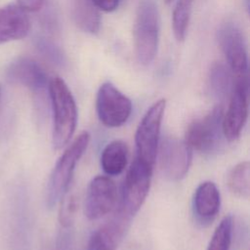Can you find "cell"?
I'll list each match as a JSON object with an SVG mask.
<instances>
[{
    "mask_svg": "<svg viewBox=\"0 0 250 250\" xmlns=\"http://www.w3.org/2000/svg\"><path fill=\"white\" fill-rule=\"evenodd\" d=\"M172 1H173V0H165L166 3H170V2H172Z\"/></svg>",
    "mask_w": 250,
    "mask_h": 250,
    "instance_id": "26",
    "label": "cell"
},
{
    "mask_svg": "<svg viewBox=\"0 0 250 250\" xmlns=\"http://www.w3.org/2000/svg\"><path fill=\"white\" fill-rule=\"evenodd\" d=\"M223 107L217 105L206 115L189 124L185 141L191 149L202 153H210L218 147L223 134Z\"/></svg>",
    "mask_w": 250,
    "mask_h": 250,
    "instance_id": "5",
    "label": "cell"
},
{
    "mask_svg": "<svg viewBox=\"0 0 250 250\" xmlns=\"http://www.w3.org/2000/svg\"><path fill=\"white\" fill-rule=\"evenodd\" d=\"M117 200L115 183L107 176H97L90 182L84 200V214L89 220H98L109 213Z\"/></svg>",
    "mask_w": 250,
    "mask_h": 250,
    "instance_id": "10",
    "label": "cell"
},
{
    "mask_svg": "<svg viewBox=\"0 0 250 250\" xmlns=\"http://www.w3.org/2000/svg\"><path fill=\"white\" fill-rule=\"evenodd\" d=\"M165 106V100L155 102L143 116L135 134L136 157L151 167H153L156 160Z\"/></svg>",
    "mask_w": 250,
    "mask_h": 250,
    "instance_id": "4",
    "label": "cell"
},
{
    "mask_svg": "<svg viewBox=\"0 0 250 250\" xmlns=\"http://www.w3.org/2000/svg\"><path fill=\"white\" fill-rule=\"evenodd\" d=\"M194 0H178L173 11L172 26L177 40L183 41L186 38L192 4Z\"/></svg>",
    "mask_w": 250,
    "mask_h": 250,
    "instance_id": "20",
    "label": "cell"
},
{
    "mask_svg": "<svg viewBox=\"0 0 250 250\" xmlns=\"http://www.w3.org/2000/svg\"><path fill=\"white\" fill-rule=\"evenodd\" d=\"M7 78L19 83L35 93H41L49 84L43 67L34 60L26 57L13 62L7 69Z\"/></svg>",
    "mask_w": 250,
    "mask_h": 250,
    "instance_id": "13",
    "label": "cell"
},
{
    "mask_svg": "<svg viewBox=\"0 0 250 250\" xmlns=\"http://www.w3.org/2000/svg\"><path fill=\"white\" fill-rule=\"evenodd\" d=\"M100 10L92 0H74L73 18L76 24L85 32L97 33L101 26Z\"/></svg>",
    "mask_w": 250,
    "mask_h": 250,
    "instance_id": "17",
    "label": "cell"
},
{
    "mask_svg": "<svg viewBox=\"0 0 250 250\" xmlns=\"http://www.w3.org/2000/svg\"><path fill=\"white\" fill-rule=\"evenodd\" d=\"M230 78L229 70L225 64L216 62L212 65L209 71V87L216 98L223 99L226 97L230 89Z\"/></svg>",
    "mask_w": 250,
    "mask_h": 250,
    "instance_id": "19",
    "label": "cell"
},
{
    "mask_svg": "<svg viewBox=\"0 0 250 250\" xmlns=\"http://www.w3.org/2000/svg\"><path fill=\"white\" fill-rule=\"evenodd\" d=\"M1 93H2V88H1V85H0V98H1Z\"/></svg>",
    "mask_w": 250,
    "mask_h": 250,
    "instance_id": "27",
    "label": "cell"
},
{
    "mask_svg": "<svg viewBox=\"0 0 250 250\" xmlns=\"http://www.w3.org/2000/svg\"><path fill=\"white\" fill-rule=\"evenodd\" d=\"M128 162V146L120 140L108 143L101 153V166L107 176L121 174Z\"/></svg>",
    "mask_w": 250,
    "mask_h": 250,
    "instance_id": "16",
    "label": "cell"
},
{
    "mask_svg": "<svg viewBox=\"0 0 250 250\" xmlns=\"http://www.w3.org/2000/svg\"><path fill=\"white\" fill-rule=\"evenodd\" d=\"M221 206V195L217 186L210 181L201 183L192 198V210L195 220L201 225L210 224L217 216Z\"/></svg>",
    "mask_w": 250,
    "mask_h": 250,
    "instance_id": "14",
    "label": "cell"
},
{
    "mask_svg": "<svg viewBox=\"0 0 250 250\" xmlns=\"http://www.w3.org/2000/svg\"><path fill=\"white\" fill-rule=\"evenodd\" d=\"M89 141L88 132L80 133L58 159L46 190V204L49 208H52L68 189L75 166L86 150Z\"/></svg>",
    "mask_w": 250,
    "mask_h": 250,
    "instance_id": "2",
    "label": "cell"
},
{
    "mask_svg": "<svg viewBox=\"0 0 250 250\" xmlns=\"http://www.w3.org/2000/svg\"><path fill=\"white\" fill-rule=\"evenodd\" d=\"M135 50L142 64H149L155 58L159 41V14L152 0H143L137 9L134 25Z\"/></svg>",
    "mask_w": 250,
    "mask_h": 250,
    "instance_id": "3",
    "label": "cell"
},
{
    "mask_svg": "<svg viewBox=\"0 0 250 250\" xmlns=\"http://www.w3.org/2000/svg\"><path fill=\"white\" fill-rule=\"evenodd\" d=\"M96 108L100 121L106 127L115 128L130 117L132 103L112 83L104 82L98 91Z\"/></svg>",
    "mask_w": 250,
    "mask_h": 250,
    "instance_id": "7",
    "label": "cell"
},
{
    "mask_svg": "<svg viewBox=\"0 0 250 250\" xmlns=\"http://www.w3.org/2000/svg\"><path fill=\"white\" fill-rule=\"evenodd\" d=\"M96 7L104 12H112L119 6L120 0H92Z\"/></svg>",
    "mask_w": 250,
    "mask_h": 250,
    "instance_id": "25",
    "label": "cell"
},
{
    "mask_svg": "<svg viewBox=\"0 0 250 250\" xmlns=\"http://www.w3.org/2000/svg\"><path fill=\"white\" fill-rule=\"evenodd\" d=\"M17 5L25 12H37L44 5V0H17Z\"/></svg>",
    "mask_w": 250,
    "mask_h": 250,
    "instance_id": "24",
    "label": "cell"
},
{
    "mask_svg": "<svg viewBox=\"0 0 250 250\" xmlns=\"http://www.w3.org/2000/svg\"><path fill=\"white\" fill-rule=\"evenodd\" d=\"M133 217L118 206L112 217L92 234L87 250H116L122 242Z\"/></svg>",
    "mask_w": 250,
    "mask_h": 250,
    "instance_id": "12",
    "label": "cell"
},
{
    "mask_svg": "<svg viewBox=\"0 0 250 250\" xmlns=\"http://www.w3.org/2000/svg\"><path fill=\"white\" fill-rule=\"evenodd\" d=\"M218 41L229 68L237 76L247 74V51L239 27L233 22L224 23L218 30Z\"/></svg>",
    "mask_w": 250,
    "mask_h": 250,
    "instance_id": "11",
    "label": "cell"
},
{
    "mask_svg": "<svg viewBox=\"0 0 250 250\" xmlns=\"http://www.w3.org/2000/svg\"><path fill=\"white\" fill-rule=\"evenodd\" d=\"M160 170L171 181L183 179L190 166L192 149L184 140L167 137L159 142L157 155Z\"/></svg>",
    "mask_w": 250,
    "mask_h": 250,
    "instance_id": "8",
    "label": "cell"
},
{
    "mask_svg": "<svg viewBox=\"0 0 250 250\" xmlns=\"http://www.w3.org/2000/svg\"><path fill=\"white\" fill-rule=\"evenodd\" d=\"M152 168L136 157L127 171L118 206L132 216L140 210L148 194Z\"/></svg>",
    "mask_w": 250,
    "mask_h": 250,
    "instance_id": "6",
    "label": "cell"
},
{
    "mask_svg": "<svg viewBox=\"0 0 250 250\" xmlns=\"http://www.w3.org/2000/svg\"><path fill=\"white\" fill-rule=\"evenodd\" d=\"M77 208L78 203L75 195L66 190L61 197V207L59 211V221L62 227L66 228L72 224Z\"/></svg>",
    "mask_w": 250,
    "mask_h": 250,
    "instance_id": "22",
    "label": "cell"
},
{
    "mask_svg": "<svg viewBox=\"0 0 250 250\" xmlns=\"http://www.w3.org/2000/svg\"><path fill=\"white\" fill-rule=\"evenodd\" d=\"M232 233V219L225 217L216 228L207 250H229Z\"/></svg>",
    "mask_w": 250,
    "mask_h": 250,
    "instance_id": "21",
    "label": "cell"
},
{
    "mask_svg": "<svg viewBox=\"0 0 250 250\" xmlns=\"http://www.w3.org/2000/svg\"><path fill=\"white\" fill-rule=\"evenodd\" d=\"M228 186L232 193L248 198L250 194V166L247 161L235 165L228 176Z\"/></svg>",
    "mask_w": 250,
    "mask_h": 250,
    "instance_id": "18",
    "label": "cell"
},
{
    "mask_svg": "<svg viewBox=\"0 0 250 250\" xmlns=\"http://www.w3.org/2000/svg\"><path fill=\"white\" fill-rule=\"evenodd\" d=\"M30 29L26 12L18 5L10 4L0 8V45L24 38Z\"/></svg>",
    "mask_w": 250,
    "mask_h": 250,
    "instance_id": "15",
    "label": "cell"
},
{
    "mask_svg": "<svg viewBox=\"0 0 250 250\" xmlns=\"http://www.w3.org/2000/svg\"><path fill=\"white\" fill-rule=\"evenodd\" d=\"M37 47L40 50V52L47 59H49L53 63H55L57 65H61V66L64 64L65 60H64L63 54L52 42H49L45 39H40V40H38Z\"/></svg>",
    "mask_w": 250,
    "mask_h": 250,
    "instance_id": "23",
    "label": "cell"
},
{
    "mask_svg": "<svg viewBox=\"0 0 250 250\" xmlns=\"http://www.w3.org/2000/svg\"><path fill=\"white\" fill-rule=\"evenodd\" d=\"M53 110V146L61 149L68 144L77 123V107L65 82L56 76L48 84Z\"/></svg>",
    "mask_w": 250,
    "mask_h": 250,
    "instance_id": "1",
    "label": "cell"
},
{
    "mask_svg": "<svg viewBox=\"0 0 250 250\" xmlns=\"http://www.w3.org/2000/svg\"><path fill=\"white\" fill-rule=\"evenodd\" d=\"M248 117V79L247 74L238 75L230 91L229 103L223 115L222 128L225 138L232 142L236 140Z\"/></svg>",
    "mask_w": 250,
    "mask_h": 250,
    "instance_id": "9",
    "label": "cell"
}]
</instances>
